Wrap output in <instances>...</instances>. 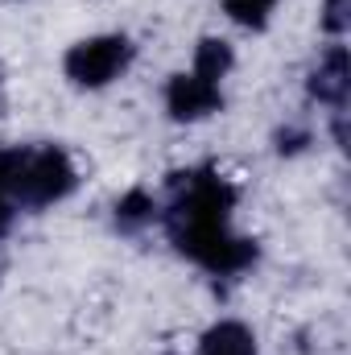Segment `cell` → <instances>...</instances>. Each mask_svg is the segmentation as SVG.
I'll return each instance as SVG.
<instances>
[{
  "label": "cell",
  "mask_w": 351,
  "mask_h": 355,
  "mask_svg": "<svg viewBox=\"0 0 351 355\" xmlns=\"http://www.w3.org/2000/svg\"><path fill=\"white\" fill-rule=\"evenodd\" d=\"M348 87H351V75H348V50L343 46H331L327 58L314 67L310 75V95L318 103H331V107H343L348 99Z\"/></svg>",
  "instance_id": "obj_5"
},
{
  "label": "cell",
  "mask_w": 351,
  "mask_h": 355,
  "mask_svg": "<svg viewBox=\"0 0 351 355\" xmlns=\"http://www.w3.org/2000/svg\"><path fill=\"white\" fill-rule=\"evenodd\" d=\"M232 62H236V54H232V46H228L223 37H203V42L194 46V71H190V75H198V79H207V83H219V79L232 71Z\"/></svg>",
  "instance_id": "obj_7"
},
{
  "label": "cell",
  "mask_w": 351,
  "mask_h": 355,
  "mask_svg": "<svg viewBox=\"0 0 351 355\" xmlns=\"http://www.w3.org/2000/svg\"><path fill=\"white\" fill-rule=\"evenodd\" d=\"M153 215H157V202L149 190H128L116 202V227L120 232H141L145 223H153Z\"/></svg>",
  "instance_id": "obj_8"
},
{
  "label": "cell",
  "mask_w": 351,
  "mask_h": 355,
  "mask_svg": "<svg viewBox=\"0 0 351 355\" xmlns=\"http://www.w3.org/2000/svg\"><path fill=\"white\" fill-rule=\"evenodd\" d=\"M128 62H132V42L124 33H103L75 42L62 58V71L75 87H108Z\"/></svg>",
  "instance_id": "obj_2"
},
{
  "label": "cell",
  "mask_w": 351,
  "mask_h": 355,
  "mask_svg": "<svg viewBox=\"0 0 351 355\" xmlns=\"http://www.w3.org/2000/svg\"><path fill=\"white\" fill-rule=\"evenodd\" d=\"M29 149H0V194L12 190V182L21 174V162H25Z\"/></svg>",
  "instance_id": "obj_10"
},
{
  "label": "cell",
  "mask_w": 351,
  "mask_h": 355,
  "mask_svg": "<svg viewBox=\"0 0 351 355\" xmlns=\"http://www.w3.org/2000/svg\"><path fill=\"white\" fill-rule=\"evenodd\" d=\"M178 252L190 257L194 265H203L207 272H240L257 261V244L252 240H240L232 236L228 227H203V232H186V236H174Z\"/></svg>",
  "instance_id": "obj_3"
},
{
  "label": "cell",
  "mask_w": 351,
  "mask_h": 355,
  "mask_svg": "<svg viewBox=\"0 0 351 355\" xmlns=\"http://www.w3.org/2000/svg\"><path fill=\"white\" fill-rule=\"evenodd\" d=\"M75 182H79V174L62 149H29L21 162V174L12 182V194L25 207H50V202L67 198L75 190Z\"/></svg>",
  "instance_id": "obj_1"
},
{
  "label": "cell",
  "mask_w": 351,
  "mask_h": 355,
  "mask_svg": "<svg viewBox=\"0 0 351 355\" xmlns=\"http://www.w3.org/2000/svg\"><path fill=\"white\" fill-rule=\"evenodd\" d=\"M198 355H257V335H252L244 322H236V318L215 322V327L203 335Z\"/></svg>",
  "instance_id": "obj_6"
},
{
  "label": "cell",
  "mask_w": 351,
  "mask_h": 355,
  "mask_svg": "<svg viewBox=\"0 0 351 355\" xmlns=\"http://www.w3.org/2000/svg\"><path fill=\"white\" fill-rule=\"evenodd\" d=\"M310 145V132L306 128H281L277 132V153H302Z\"/></svg>",
  "instance_id": "obj_12"
},
{
  "label": "cell",
  "mask_w": 351,
  "mask_h": 355,
  "mask_svg": "<svg viewBox=\"0 0 351 355\" xmlns=\"http://www.w3.org/2000/svg\"><path fill=\"white\" fill-rule=\"evenodd\" d=\"M166 107L174 120H203L223 107V95H219V83H207L198 75H174L166 83Z\"/></svg>",
  "instance_id": "obj_4"
},
{
  "label": "cell",
  "mask_w": 351,
  "mask_h": 355,
  "mask_svg": "<svg viewBox=\"0 0 351 355\" xmlns=\"http://www.w3.org/2000/svg\"><path fill=\"white\" fill-rule=\"evenodd\" d=\"M348 21H351L348 17V0H327V8H323V29L339 37V33L348 29Z\"/></svg>",
  "instance_id": "obj_11"
},
{
  "label": "cell",
  "mask_w": 351,
  "mask_h": 355,
  "mask_svg": "<svg viewBox=\"0 0 351 355\" xmlns=\"http://www.w3.org/2000/svg\"><path fill=\"white\" fill-rule=\"evenodd\" d=\"M12 219H17V211H12V207H8V202L0 198V240H4L8 232H12Z\"/></svg>",
  "instance_id": "obj_13"
},
{
  "label": "cell",
  "mask_w": 351,
  "mask_h": 355,
  "mask_svg": "<svg viewBox=\"0 0 351 355\" xmlns=\"http://www.w3.org/2000/svg\"><path fill=\"white\" fill-rule=\"evenodd\" d=\"M0 277H4V257H0Z\"/></svg>",
  "instance_id": "obj_14"
},
{
  "label": "cell",
  "mask_w": 351,
  "mask_h": 355,
  "mask_svg": "<svg viewBox=\"0 0 351 355\" xmlns=\"http://www.w3.org/2000/svg\"><path fill=\"white\" fill-rule=\"evenodd\" d=\"M273 4H277V0H223V12H228L236 25H244V29H264Z\"/></svg>",
  "instance_id": "obj_9"
}]
</instances>
